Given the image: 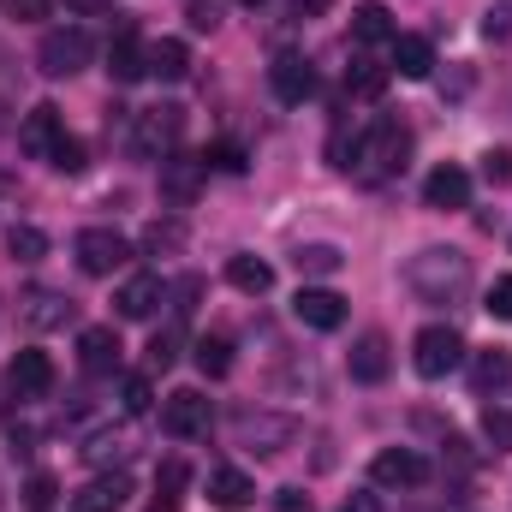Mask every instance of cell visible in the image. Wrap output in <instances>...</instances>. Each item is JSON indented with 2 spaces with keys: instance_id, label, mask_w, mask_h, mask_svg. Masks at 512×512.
Segmentation results:
<instances>
[{
  "instance_id": "1",
  "label": "cell",
  "mask_w": 512,
  "mask_h": 512,
  "mask_svg": "<svg viewBox=\"0 0 512 512\" xmlns=\"http://www.w3.org/2000/svg\"><path fill=\"white\" fill-rule=\"evenodd\" d=\"M405 286L423 304H459L471 292V256L453 251V245H429L405 262Z\"/></svg>"
},
{
  "instance_id": "2",
  "label": "cell",
  "mask_w": 512,
  "mask_h": 512,
  "mask_svg": "<svg viewBox=\"0 0 512 512\" xmlns=\"http://www.w3.org/2000/svg\"><path fill=\"white\" fill-rule=\"evenodd\" d=\"M405 155H411V131L399 126V120H376L358 137V173L364 179H393L405 167Z\"/></svg>"
},
{
  "instance_id": "3",
  "label": "cell",
  "mask_w": 512,
  "mask_h": 512,
  "mask_svg": "<svg viewBox=\"0 0 512 512\" xmlns=\"http://www.w3.org/2000/svg\"><path fill=\"white\" fill-rule=\"evenodd\" d=\"M179 137H185V108H173V102L143 108V114L131 120V149L149 155V161H167V155L179 149Z\"/></svg>"
},
{
  "instance_id": "4",
  "label": "cell",
  "mask_w": 512,
  "mask_h": 512,
  "mask_svg": "<svg viewBox=\"0 0 512 512\" xmlns=\"http://www.w3.org/2000/svg\"><path fill=\"white\" fill-rule=\"evenodd\" d=\"M411 364H417V376H423V382L453 376V370L465 364V340H459V328H447V322L423 328V334L411 340Z\"/></svg>"
},
{
  "instance_id": "5",
  "label": "cell",
  "mask_w": 512,
  "mask_h": 512,
  "mask_svg": "<svg viewBox=\"0 0 512 512\" xmlns=\"http://www.w3.org/2000/svg\"><path fill=\"white\" fill-rule=\"evenodd\" d=\"M90 54H96L90 30H84V24H66V30H48V36H42L36 66H42L48 78H72V72H84V66H90Z\"/></svg>"
},
{
  "instance_id": "6",
  "label": "cell",
  "mask_w": 512,
  "mask_h": 512,
  "mask_svg": "<svg viewBox=\"0 0 512 512\" xmlns=\"http://www.w3.org/2000/svg\"><path fill=\"white\" fill-rule=\"evenodd\" d=\"M209 423H215V411H209V399H203L197 387H179V393L161 399V429H167V435L197 441V435H209Z\"/></svg>"
},
{
  "instance_id": "7",
  "label": "cell",
  "mask_w": 512,
  "mask_h": 512,
  "mask_svg": "<svg viewBox=\"0 0 512 512\" xmlns=\"http://www.w3.org/2000/svg\"><path fill=\"white\" fill-rule=\"evenodd\" d=\"M72 256H78L84 274H114V268H126L131 262V245L114 233V227H84L78 245H72Z\"/></svg>"
},
{
  "instance_id": "8",
  "label": "cell",
  "mask_w": 512,
  "mask_h": 512,
  "mask_svg": "<svg viewBox=\"0 0 512 512\" xmlns=\"http://www.w3.org/2000/svg\"><path fill=\"white\" fill-rule=\"evenodd\" d=\"M370 477H376V489H423L429 483V459L417 447H382Z\"/></svg>"
},
{
  "instance_id": "9",
  "label": "cell",
  "mask_w": 512,
  "mask_h": 512,
  "mask_svg": "<svg viewBox=\"0 0 512 512\" xmlns=\"http://www.w3.org/2000/svg\"><path fill=\"white\" fill-rule=\"evenodd\" d=\"M233 429H239V441H245L251 453H262V459L298 441V423H292V417H268V411H239Z\"/></svg>"
},
{
  "instance_id": "10",
  "label": "cell",
  "mask_w": 512,
  "mask_h": 512,
  "mask_svg": "<svg viewBox=\"0 0 512 512\" xmlns=\"http://www.w3.org/2000/svg\"><path fill=\"white\" fill-rule=\"evenodd\" d=\"M292 316H298L304 328H316V334H334V328L346 322V298L328 292V286H304V292L292 298Z\"/></svg>"
},
{
  "instance_id": "11",
  "label": "cell",
  "mask_w": 512,
  "mask_h": 512,
  "mask_svg": "<svg viewBox=\"0 0 512 512\" xmlns=\"http://www.w3.org/2000/svg\"><path fill=\"white\" fill-rule=\"evenodd\" d=\"M108 78H114V84H137V78H149V48H143L137 24H120V36L108 42Z\"/></svg>"
},
{
  "instance_id": "12",
  "label": "cell",
  "mask_w": 512,
  "mask_h": 512,
  "mask_svg": "<svg viewBox=\"0 0 512 512\" xmlns=\"http://www.w3.org/2000/svg\"><path fill=\"white\" fill-rule=\"evenodd\" d=\"M268 84H274V96H280L286 108H298V102L316 90V72H310V60H304V54H274Z\"/></svg>"
},
{
  "instance_id": "13",
  "label": "cell",
  "mask_w": 512,
  "mask_h": 512,
  "mask_svg": "<svg viewBox=\"0 0 512 512\" xmlns=\"http://www.w3.org/2000/svg\"><path fill=\"white\" fill-rule=\"evenodd\" d=\"M126 501H131V477L126 471H108V477H90L72 495V512H120Z\"/></svg>"
},
{
  "instance_id": "14",
  "label": "cell",
  "mask_w": 512,
  "mask_h": 512,
  "mask_svg": "<svg viewBox=\"0 0 512 512\" xmlns=\"http://www.w3.org/2000/svg\"><path fill=\"white\" fill-rule=\"evenodd\" d=\"M6 382L18 399H42L48 387H54V358L48 352H18L12 364H6Z\"/></svg>"
},
{
  "instance_id": "15",
  "label": "cell",
  "mask_w": 512,
  "mask_h": 512,
  "mask_svg": "<svg viewBox=\"0 0 512 512\" xmlns=\"http://www.w3.org/2000/svg\"><path fill=\"white\" fill-rule=\"evenodd\" d=\"M423 203H429V209H465V203H471V173L453 167V161L435 167V173L423 179Z\"/></svg>"
},
{
  "instance_id": "16",
  "label": "cell",
  "mask_w": 512,
  "mask_h": 512,
  "mask_svg": "<svg viewBox=\"0 0 512 512\" xmlns=\"http://www.w3.org/2000/svg\"><path fill=\"white\" fill-rule=\"evenodd\" d=\"M120 352H126V346H120L114 328H84V334H78V364H84L90 376H114V370H120Z\"/></svg>"
},
{
  "instance_id": "17",
  "label": "cell",
  "mask_w": 512,
  "mask_h": 512,
  "mask_svg": "<svg viewBox=\"0 0 512 512\" xmlns=\"http://www.w3.org/2000/svg\"><path fill=\"white\" fill-rule=\"evenodd\" d=\"M203 173H209L203 161H191V155H167V161H161V197H167V203H191V197L203 191Z\"/></svg>"
},
{
  "instance_id": "18",
  "label": "cell",
  "mask_w": 512,
  "mask_h": 512,
  "mask_svg": "<svg viewBox=\"0 0 512 512\" xmlns=\"http://www.w3.org/2000/svg\"><path fill=\"white\" fill-rule=\"evenodd\" d=\"M161 298H167L161 274H131L126 286H120V298H114V304H120V316H126V322H149Z\"/></svg>"
},
{
  "instance_id": "19",
  "label": "cell",
  "mask_w": 512,
  "mask_h": 512,
  "mask_svg": "<svg viewBox=\"0 0 512 512\" xmlns=\"http://www.w3.org/2000/svg\"><path fill=\"white\" fill-rule=\"evenodd\" d=\"M209 501H215L221 512H245L256 501V483L239 471V465H215V471H209Z\"/></svg>"
},
{
  "instance_id": "20",
  "label": "cell",
  "mask_w": 512,
  "mask_h": 512,
  "mask_svg": "<svg viewBox=\"0 0 512 512\" xmlns=\"http://www.w3.org/2000/svg\"><path fill=\"white\" fill-rule=\"evenodd\" d=\"M60 137H66L60 108H48V102H42V108H30V114H24V126H18V143H24L30 155H42V161H48V149H54Z\"/></svg>"
},
{
  "instance_id": "21",
  "label": "cell",
  "mask_w": 512,
  "mask_h": 512,
  "mask_svg": "<svg viewBox=\"0 0 512 512\" xmlns=\"http://www.w3.org/2000/svg\"><path fill=\"white\" fill-rule=\"evenodd\" d=\"M346 364H352V382H370V387L387 382V364H393V358H387V334H376V328L358 334V346H352Z\"/></svg>"
},
{
  "instance_id": "22",
  "label": "cell",
  "mask_w": 512,
  "mask_h": 512,
  "mask_svg": "<svg viewBox=\"0 0 512 512\" xmlns=\"http://www.w3.org/2000/svg\"><path fill=\"white\" fill-rule=\"evenodd\" d=\"M72 310H78V304H72L66 292H30V298H24V322H30V328H66Z\"/></svg>"
},
{
  "instance_id": "23",
  "label": "cell",
  "mask_w": 512,
  "mask_h": 512,
  "mask_svg": "<svg viewBox=\"0 0 512 512\" xmlns=\"http://www.w3.org/2000/svg\"><path fill=\"white\" fill-rule=\"evenodd\" d=\"M393 72L399 78H429L435 72V48L423 36H393Z\"/></svg>"
},
{
  "instance_id": "24",
  "label": "cell",
  "mask_w": 512,
  "mask_h": 512,
  "mask_svg": "<svg viewBox=\"0 0 512 512\" xmlns=\"http://www.w3.org/2000/svg\"><path fill=\"white\" fill-rule=\"evenodd\" d=\"M512 382V352L507 346H489V352H477V364H471V387L477 393H495V387Z\"/></svg>"
},
{
  "instance_id": "25",
  "label": "cell",
  "mask_w": 512,
  "mask_h": 512,
  "mask_svg": "<svg viewBox=\"0 0 512 512\" xmlns=\"http://www.w3.org/2000/svg\"><path fill=\"white\" fill-rule=\"evenodd\" d=\"M149 72H155L161 84H179V78L191 72V48H185V42H173V36H167V42H155V48H149Z\"/></svg>"
},
{
  "instance_id": "26",
  "label": "cell",
  "mask_w": 512,
  "mask_h": 512,
  "mask_svg": "<svg viewBox=\"0 0 512 512\" xmlns=\"http://www.w3.org/2000/svg\"><path fill=\"white\" fill-rule=\"evenodd\" d=\"M227 280H233L245 298H262V292L274 286V268H268L262 256H233V262H227Z\"/></svg>"
},
{
  "instance_id": "27",
  "label": "cell",
  "mask_w": 512,
  "mask_h": 512,
  "mask_svg": "<svg viewBox=\"0 0 512 512\" xmlns=\"http://www.w3.org/2000/svg\"><path fill=\"white\" fill-rule=\"evenodd\" d=\"M387 78H393V66H382V60H352V66H346V90H352V96H364V102H376V96H382Z\"/></svg>"
},
{
  "instance_id": "28",
  "label": "cell",
  "mask_w": 512,
  "mask_h": 512,
  "mask_svg": "<svg viewBox=\"0 0 512 512\" xmlns=\"http://www.w3.org/2000/svg\"><path fill=\"white\" fill-rule=\"evenodd\" d=\"M352 36L358 42H393V12H387L382 0H364L352 12Z\"/></svg>"
},
{
  "instance_id": "29",
  "label": "cell",
  "mask_w": 512,
  "mask_h": 512,
  "mask_svg": "<svg viewBox=\"0 0 512 512\" xmlns=\"http://www.w3.org/2000/svg\"><path fill=\"white\" fill-rule=\"evenodd\" d=\"M191 358H197V370H203L209 382H221V376L233 370V346H227L221 334H203V340L191 346Z\"/></svg>"
},
{
  "instance_id": "30",
  "label": "cell",
  "mask_w": 512,
  "mask_h": 512,
  "mask_svg": "<svg viewBox=\"0 0 512 512\" xmlns=\"http://www.w3.org/2000/svg\"><path fill=\"white\" fill-rule=\"evenodd\" d=\"M292 262H298V274H322V280L346 268L340 245H298V251H292Z\"/></svg>"
},
{
  "instance_id": "31",
  "label": "cell",
  "mask_w": 512,
  "mask_h": 512,
  "mask_svg": "<svg viewBox=\"0 0 512 512\" xmlns=\"http://www.w3.org/2000/svg\"><path fill=\"white\" fill-rule=\"evenodd\" d=\"M6 251H12V262H42V256H48V233L30 227V221H18V227L6 233Z\"/></svg>"
},
{
  "instance_id": "32",
  "label": "cell",
  "mask_w": 512,
  "mask_h": 512,
  "mask_svg": "<svg viewBox=\"0 0 512 512\" xmlns=\"http://www.w3.org/2000/svg\"><path fill=\"white\" fill-rule=\"evenodd\" d=\"M78 453H84V465H114V459H126V435L120 429H96Z\"/></svg>"
},
{
  "instance_id": "33",
  "label": "cell",
  "mask_w": 512,
  "mask_h": 512,
  "mask_svg": "<svg viewBox=\"0 0 512 512\" xmlns=\"http://www.w3.org/2000/svg\"><path fill=\"white\" fill-rule=\"evenodd\" d=\"M185 245V227L179 221H149L143 227V256H173Z\"/></svg>"
},
{
  "instance_id": "34",
  "label": "cell",
  "mask_w": 512,
  "mask_h": 512,
  "mask_svg": "<svg viewBox=\"0 0 512 512\" xmlns=\"http://www.w3.org/2000/svg\"><path fill=\"white\" fill-rule=\"evenodd\" d=\"M483 441H489L495 453H512V411H501V405L483 411Z\"/></svg>"
},
{
  "instance_id": "35",
  "label": "cell",
  "mask_w": 512,
  "mask_h": 512,
  "mask_svg": "<svg viewBox=\"0 0 512 512\" xmlns=\"http://www.w3.org/2000/svg\"><path fill=\"white\" fill-rule=\"evenodd\" d=\"M48 167H54V173H84V143H78V137H60V143L48 149Z\"/></svg>"
},
{
  "instance_id": "36",
  "label": "cell",
  "mask_w": 512,
  "mask_h": 512,
  "mask_svg": "<svg viewBox=\"0 0 512 512\" xmlns=\"http://www.w3.org/2000/svg\"><path fill=\"white\" fill-rule=\"evenodd\" d=\"M179 364V328H161L149 340V370H173Z\"/></svg>"
},
{
  "instance_id": "37",
  "label": "cell",
  "mask_w": 512,
  "mask_h": 512,
  "mask_svg": "<svg viewBox=\"0 0 512 512\" xmlns=\"http://www.w3.org/2000/svg\"><path fill=\"white\" fill-rule=\"evenodd\" d=\"M120 405H126V417H143V411L155 405V393H149V376H126V387H120Z\"/></svg>"
},
{
  "instance_id": "38",
  "label": "cell",
  "mask_w": 512,
  "mask_h": 512,
  "mask_svg": "<svg viewBox=\"0 0 512 512\" xmlns=\"http://www.w3.org/2000/svg\"><path fill=\"white\" fill-rule=\"evenodd\" d=\"M54 495H60V483H54V477H30V483H24V507H30V512H48V507H54Z\"/></svg>"
},
{
  "instance_id": "39",
  "label": "cell",
  "mask_w": 512,
  "mask_h": 512,
  "mask_svg": "<svg viewBox=\"0 0 512 512\" xmlns=\"http://www.w3.org/2000/svg\"><path fill=\"white\" fill-rule=\"evenodd\" d=\"M203 167H221V173H245V149H239V143H215V149L203 155Z\"/></svg>"
},
{
  "instance_id": "40",
  "label": "cell",
  "mask_w": 512,
  "mask_h": 512,
  "mask_svg": "<svg viewBox=\"0 0 512 512\" xmlns=\"http://www.w3.org/2000/svg\"><path fill=\"white\" fill-rule=\"evenodd\" d=\"M495 322H512V274H501L495 286H489V304H483Z\"/></svg>"
},
{
  "instance_id": "41",
  "label": "cell",
  "mask_w": 512,
  "mask_h": 512,
  "mask_svg": "<svg viewBox=\"0 0 512 512\" xmlns=\"http://www.w3.org/2000/svg\"><path fill=\"white\" fill-rule=\"evenodd\" d=\"M483 179L489 185H512V149H489L483 155Z\"/></svg>"
},
{
  "instance_id": "42",
  "label": "cell",
  "mask_w": 512,
  "mask_h": 512,
  "mask_svg": "<svg viewBox=\"0 0 512 512\" xmlns=\"http://www.w3.org/2000/svg\"><path fill=\"white\" fill-rule=\"evenodd\" d=\"M483 36H489V42H507L512 36V6H489V12H483Z\"/></svg>"
},
{
  "instance_id": "43",
  "label": "cell",
  "mask_w": 512,
  "mask_h": 512,
  "mask_svg": "<svg viewBox=\"0 0 512 512\" xmlns=\"http://www.w3.org/2000/svg\"><path fill=\"white\" fill-rule=\"evenodd\" d=\"M155 483H161V495H179V489L191 483V471H185V459H167V465L155 471Z\"/></svg>"
},
{
  "instance_id": "44",
  "label": "cell",
  "mask_w": 512,
  "mask_h": 512,
  "mask_svg": "<svg viewBox=\"0 0 512 512\" xmlns=\"http://www.w3.org/2000/svg\"><path fill=\"white\" fill-rule=\"evenodd\" d=\"M173 298H179L173 310H179V316H191V310H197V298H203V280H197V274H185V280L173 286Z\"/></svg>"
},
{
  "instance_id": "45",
  "label": "cell",
  "mask_w": 512,
  "mask_h": 512,
  "mask_svg": "<svg viewBox=\"0 0 512 512\" xmlns=\"http://www.w3.org/2000/svg\"><path fill=\"white\" fill-rule=\"evenodd\" d=\"M274 512H316L304 489H274Z\"/></svg>"
},
{
  "instance_id": "46",
  "label": "cell",
  "mask_w": 512,
  "mask_h": 512,
  "mask_svg": "<svg viewBox=\"0 0 512 512\" xmlns=\"http://www.w3.org/2000/svg\"><path fill=\"white\" fill-rule=\"evenodd\" d=\"M12 18H18V24H36V18H48V0H12Z\"/></svg>"
},
{
  "instance_id": "47",
  "label": "cell",
  "mask_w": 512,
  "mask_h": 512,
  "mask_svg": "<svg viewBox=\"0 0 512 512\" xmlns=\"http://www.w3.org/2000/svg\"><path fill=\"white\" fill-rule=\"evenodd\" d=\"M328 6H334V0H292V12H298V18H322Z\"/></svg>"
},
{
  "instance_id": "48",
  "label": "cell",
  "mask_w": 512,
  "mask_h": 512,
  "mask_svg": "<svg viewBox=\"0 0 512 512\" xmlns=\"http://www.w3.org/2000/svg\"><path fill=\"white\" fill-rule=\"evenodd\" d=\"M72 12H84V18H96V12H114V0H66Z\"/></svg>"
},
{
  "instance_id": "49",
  "label": "cell",
  "mask_w": 512,
  "mask_h": 512,
  "mask_svg": "<svg viewBox=\"0 0 512 512\" xmlns=\"http://www.w3.org/2000/svg\"><path fill=\"white\" fill-rule=\"evenodd\" d=\"M191 30H215V6H191Z\"/></svg>"
},
{
  "instance_id": "50",
  "label": "cell",
  "mask_w": 512,
  "mask_h": 512,
  "mask_svg": "<svg viewBox=\"0 0 512 512\" xmlns=\"http://www.w3.org/2000/svg\"><path fill=\"white\" fill-rule=\"evenodd\" d=\"M340 512H382V501H376V495H352Z\"/></svg>"
},
{
  "instance_id": "51",
  "label": "cell",
  "mask_w": 512,
  "mask_h": 512,
  "mask_svg": "<svg viewBox=\"0 0 512 512\" xmlns=\"http://www.w3.org/2000/svg\"><path fill=\"white\" fill-rule=\"evenodd\" d=\"M149 512H179V495H161V501H155Z\"/></svg>"
},
{
  "instance_id": "52",
  "label": "cell",
  "mask_w": 512,
  "mask_h": 512,
  "mask_svg": "<svg viewBox=\"0 0 512 512\" xmlns=\"http://www.w3.org/2000/svg\"><path fill=\"white\" fill-rule=\"evenodd\" d=\"M245 6H256V0H245Z\"/></svg>"
}]
</instances>
